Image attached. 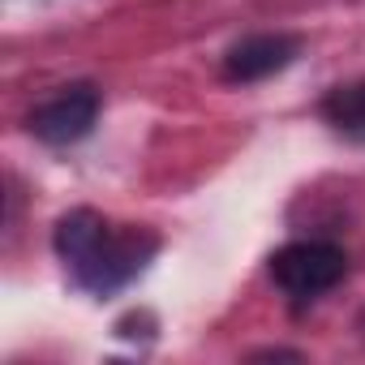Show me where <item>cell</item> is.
Wrapping results in <instances>:
<instances>
[{
	"mask_svg": "<svg viewBox=\"0 0 365 365\" xmlns=\"http://www.w3.org/2000/svg\"><path fill=\"white\" fill-rule=\"evenodd\" d=\"M61 262L73 271V279L95 292V297H112L116 288H125L159 250L155 232L146 228H116L95 211H69L56 224L52 237Z\"/></svg>",
	"mask_w": 365,
	"mask_h": 365,
	"instance_id": "1",
	"label": "cell"
},
{
	"mask_svg": "<svg viewBox=\"0 0 365 365\" xmlns=\"http://www.w3.org/2000/svg\"><path fill=\"white\" fill-rule=\"evenodd\" d=\"M344 271H348V258L331 241H292L271 258L275 284L297 301H314V297L331 292L344 279Z\"/></svg>",
	"mask_w": 365,
	"mask_h": 365,
	"instance_id": "2",
	"label": "cell"
},
{
	"mask_svg": "<svg viewBox=\"0 0 365 365\" xmlns=\"http://www.w3.org/2000/svg\"><path fill=\"white\" fill-rule=\"evenodd\" d=\"M95 120H99V95L91 86H69L31 112V133L48 146H69V142L86 138L95 129Z\"/></svg>",
	"mask_w": 365,
	"mask_h": 365,
	"instance_id": "3",
	"label": "cell"
},
{
	"mask_svg": "<svg viewBox=\"0 0 365 365\" xmlns=\"http://www.w3.org/2000/svg\"><path fill=\"white\" fill-rule=\"evenodd\" d=\"M297 52H301V43L292 35H250V39L228 48L224 73L232 82H262V78L288 69L297 61Z\"/></svg>",
	"mask_w": 365,
	"mask_h": 365,
	"instance_id": "4",
	"label": "cell"
},
{
	"mask_svg": "<svg viewBox=\"0 0 365 365\" xmlns=\"http://www.w3.org/2000/svg\"><path fill=\"white\" fill-rule=\"evenodd\" d=\"M322 120H327L335 133L365 142V82L335 86V91L322 99Z\"/></svg>",
	"mask_w": 365,
	"mask_h": 365,
	"instance_id": "5",
	"label": "cell"
}]
</instances>
